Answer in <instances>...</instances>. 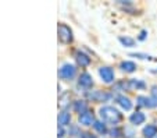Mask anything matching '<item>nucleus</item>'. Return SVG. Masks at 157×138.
Listing matches in <instances>:
<instances>
[{
    "instance_id": "nucleus-1",
    "label": "nucleus",
    "mask_w": 157,
    "mask_h": 138,
    "mask_svg": "<svg viewBox=\"0 0 157 138\" xmlns=\"http://www.w3.org/2000/svg\"><path fill=\"white\" fill-rule=\"evenodd\" d=\"M100 117L107 123L117 124L120 121V119H121V114H120L118 110H116L111 106H104V108L100 109Z\"/></svg>"
},
{
    "instance_id": "nucleus-2",
    "label": "nucleus",
    "mask_w": 157,
    "mask_h": 138,
    "mask_svg": "<svg viewBox=\"0 0 157 138\" xmlns=\"http://www.w3.org/2000/svg\"><path fill=\"white\" fill-rule=\"evenodd\" d=\"M59 39L63 43H70L72 41V31L65 24L59 25Z\"/></svg>"
},
{
    "instance_id": "nucleus-3",
    "label": "nucleus",
    "mask_w": 157,
    "mask_h": 138,
    "mask_svg": "<svg viewBox=\"0 0 157 138\" xmlns=\"http://www.w3.org/2000/svg\"><path fill=\"white\" fill-rule=\"evenodd\" d=\"M59 75L63 78V80H71V78L75 75V67L70 63L63 64L60 71H59Z\"/></svg>"
},
{
    "instance_id": "nucleus-4",
    "label": "nucleus",
    "mask_w": 157,
    "mask_h": 138,
    "mask_svg": "<svg viewBox=\"0 0 157 138\" xmlns=\"http://www.w3.org/2000/svg\"><path fill=\"white\" fill-rule=\"evenodd\" d=\"M99 74L103 78L104 82H111L114 80V73L110 67H100V69H99Z\"/></svg>"
},
{
    "instance_id": "nucleus-5",
    "label": "nucleus",
    "mask_w": 157,
    "mask_h": 138,
    "mask_svg": "<svg viewBox=\"0 0 157 138\" xmlns=\"http://www.w3.org/2000/svg\"><path fill=\"white\" fill-rule=\"evenodd\" d=\"M138 103H139L140 106H146V108H154V106H157V99H154L153 96H151V98L139 96V98H138Z\"/></svg>"
},
{
    "instance_id": "nucleus-6",
    "label": "nucleus",
    "mask_w": 157,
    "mask_h": 138,
    "mask_svg": "<svg viewBox=\"0 0 157 138\" xmlns=\"http://www.w3.org/2000/svg\"><path fill=\"white\" fill-rule=\"evenodd\" d=\"M89 96H90L93 101H98V102H104V101H107V99H110V98H111V95H110V93L103 92V91H96V92L90 93Z\"/></svg>"
},
{
    "instance_id": "nucleus-7",
    "label": "nucleus",
    "mask_w": 157,
    "mask_h": 138,
    "mask_svg": "<svg viewBox=\"0 0 157 138\" xmlns=\"http://www.w3.org/2000/svg\"><path fill=\"white\" fill-rule=\"evenodd\" d=\"M79 123L83 124V126H90L92 123H95V121H93V114L88 110H86L85 113L79 114Z\"/></svg>"
},
{
    "instance_id": "nucleus-8",
    "label": "nucleus",
    "mask_w": 157,
    "mask_h": 138,
    "mask_svg": "<svg viewBox=\"0 0 157 138\" xmlns=\"http://www.w3.org/2000/svg\"><path fill=\"white\" fill-rule=\"evenodd\" d=\"M145 114L142 113V112H136V113H133L132 116L129 117V120L132 124H135V126H138V124H142L143 121H145Z\"/></svg>"
},
{
    "instance_id": "nucleus-9",
    "label": "nucleus",
    "mask_w": 157,
    "mask_h": 138,
    "mask_svg": "<svg viewBox=\"0 0 157 138\" xmlns=\"http://www.w3.org/2000/svg\"><path fill=\"white\" fill-rule=\"evenodd\" d=\"M92 84H93L92 77H90L88 73H83V74H81V77H79V85L89 88V87H92Z\"/></svg>"
},
{
    "instance_id": "nucleus-10",
    "label": "nucleus",
    "mask_w": 157,
    "mask_h": 138,
    "mask_svg": "<svg viewBox=\"0 0 157 138\" xmlns=\"http://www.w3.org/2000/svg\"><path fill=\"white\" fill-rule=\"evenodd\" d=\"M117 103H118L120 106H121L122 109H125V110H129L131 108H132V103H131V101L128 99L127 96H118L117 98Z\"/></svg>"
},
{
    "instance_id": "nucleus-11",
    "label": "nucleus",
    "mask_w": 157,
    "mask_h": 138,
    "mask_svg": "<svg viewBox=\"0 0 157 138\" xmlns=\"http://www.w3.org/2000/svg\"><path fill=\"white\" fill-rule=\"evenodd\" d=\"M143 135L146 138H153L154 135H157V127L153 126V124H149L143 128Z\"/></svg>"
},
{
    "instance_id": "nucleus-12",
    "label": "nucleus",
    "mask_w": 157,
    "mask_h": 138,
    "mask_svg": "<svg viewBox=\"0 0 157 138\" xmlns=\"http://www.w3.org/2000/svg\"><path fill=\"white\" fill-rule=\"evenodd\" d=\"M70 120H71V116H70V113H67V112H61V113L59 114V124H60V127L65 126V124H68Z\"/></svg>"
},
{
    "instance_id": "nucleus-13",
    "label": "nucleus",
    "mask_w": 157,
    "mask_h": 138,
    "mask_svg": "<svg viewBox=\"0 0 157 138\" xmlns=\"http://www.w3.org/2000/svg\"><path fill=\"white\" fill-rule=\"evenodd\" d=\"M77 61L81 64L82 67H85V66H88L89 63H90V59H89L86 54H83V53H81V52H78L77 53Z\"/></svg>"
},
{
    "instance_id": "nucleus-14",
    "label": "nucleus",
    "mask_w": 157,
    "mask_h": 138,
    "mask_svg": "<svg viewBox=\"0 0 157 138\" xmlns=\"http://www.w3.org/2000/svg\"><path fill=\"white\" fill-rule=\"evenodd\" d=\"M121 69L127 73H132L136 70V64L133 63V61H122L121 63Z\"/></svg>"
},
{
    "instance_id": "nucleus-15",
    "label": "nucleus",
    "mask_w": 157,
    "mask_h": 138,
    "mask_svg": "<svg viewBox=\"0 0 157 138\" xmlns=\"http://www.w3.org/2000/svg\"><path fill=\"white\" fill-rule=\"evenodd\" d=\"M74 108H75V110L78 112V113H85L86 112V103H85V101H77L75 102V105H74Z\"/></svg>"
},
{
    "instance_id": "nucleus-16",
    "label": "nucleus",
    "mask_w": 157,
    "mask_h": 138,
    "mask_svg": "<svg viewBox=\"0 0 157 138\" xmlns=\"http://www.w3.org/2000/svg\"><path fill=\"white\" fill-rule=\"evenodd\" d=\"M120 42L124 46H127V48H131V46L135 45V41H133L132 38H128V36H121V38H120Z\"/></svg>"
},
{
    "instance_id": "nucleus-17",
    "label": "nucleus",
    "mask_w": 157,
    "mask_h": 138,
    "mask_svg": "<svg viewBox=\"0 0 157 138\" xmlns=\"http://www.w3.org/2000/svg\"><path fill=\"white\" fill-rule=\"evenodd\" d=\"M93 127H95V130L98 132H100V134H104V132L107 131L106 126H104L103 123H100V121H95V123H93Z\"/></svg>"
},
{
    "instance_id": "nucleus-18",
    "label": "nucleus",
    "mask_w": 157,
    "mask_h": 138,
    "mask_svg": "<svg viewBox=\"0 0 157 138\" xmlns=\"http://www.w3.org/2000/svg\"><path fill=\"white\" fill-rule=\"evenodd\" d=\"M129 87H132V88H143V87H145V84H143V82H140V81H131L129 82Z\"/></svg>"
},
{
    "instance_id": "nucleus-19",
    "label": "nucleus",
    "mask_w": 157,
    "mask_h": 138,
    "mask_svg": "<svg viewBox=\"0 0 157 138\" xmlns=\"http://www.w3.org/2000/svg\"><path fill=\"white\" fill-rule=\"evenodd\" d=\"M110 134H111V137H113V138H118L121 132H120L118 128H114V130H111V131H110Z\"/></svg>"
},
{
    "instance_id": "nucleus-20",
    "label": "nucleus",
    "mask_w": 157,
    "mask_h": 138,
    "mask_svg": "<svg viewBox=\"0 0 157 138\" xmlns=\"http://www.w3.org/2000/svg\"><path fill=\"white\" fill-rule=\"evenodd\" d=\"M132 56L135 57H140V59H150V56H147V54H142V53H138V54H132Z\"/></svg>"
},
{
    "instance_id": "nucleus-21",
    "label": "nucleus",
    "mask_w": 157,
    "mask_h": 138,
    "mask_svg": "<svg viewBox=\"0 0 157 138\" xmlns=\"http://www.w3.org/2000/svg\"><path fill=\"white\" fill-rule=\"evenodd\" d=\"M145 38H146V31H142V32H140V35H139V39H140V41H143Z\"/></svg>"
},
{
    "instance_id": "nucleus-22",
    "label": "nucleus",
    "mask_w": 157,
    "mask_h": 138,
    "mask_svg": "<svg viewBox=\"0 0 157 138\" xmlns=\"http://www.w3.org/2000/svg\"><path fill=\"white\" fill-rule=\"evenodd\" d=\"M82 138H95L92 134H88V132H85V134H82Z\"/></svg>"
},
{
    "instance_id": "nucleus-23",
    "label": "nucleus",
    "mask_w": 157,
    "mask_h": 138,
    "mask_svg": "<svg viewBox=\"0 0 157 138\" xmlns=\"http://www.w3.org/2000/svg\"><path fill=\"white\" fill-rule=\"evenodd\" d=\"M63 134H64V131H63V128L60 127V128H59V138H61V137H63Z\"/></svg>"
}]
</instances>
